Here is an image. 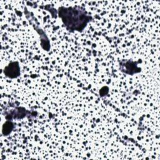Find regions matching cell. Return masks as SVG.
<instances>
[{
	"instance_id": "obj_1",
	"label": "cell",
	"mask_w": 160,
	"mask_h": 160,
	"mask_svg": "<svg viewBox=\"0 0 160 160\" xmlns=\"http://www.w3.org/2000/svg\"><path fill=\"white\" fill-rule=\"evenodd\" d=\"M58 16L71 32H82L93 19L92 16L80 6H60L58 9Z\"/></svg>"
},
{
	"instance_id": "obj_4",
	"label": "cell",
	"mask_w": 160,
	"mask_h": 160,
	"mask_svg": "<svg viewBox=\"0 0 160 160\" xmlns=\"http://www.w3.org/2000/svg\"><path fill=\"white\" fill-rule=\"evenodd\" d=\"M4 74L10 79L18 78L21 74L20 66L18 61H12L9 63L3 69Z\"/></svg>"
},
{
	"instance_id": "obj_3",
	"label": "cell",
	"mask_w": 160,
	"mask_h": 160,
	"mask_svg": "<svg viewBox=\"0 0 160 160\" xmlns=\"http://www.w3.org/2000/svg\"><path fill=\"white\" fill-rule=\"evenodd\" d=\"M120 71L126 74L132 76L141 71V68L138 66L137 62L132 59H122L119 61Z\"/></svg>"
},
{
	"instance_id": "obj_2",
	"label": "cell",
	"mask_w": 160,
	"mask_h": 160,
	"mask_svg": "<svg viewBox=\"0 0 160 160\" xmlns=\"http://www.w3.org/2000/svg\"><path fill=\"white\" fill-rule=\"evenodd\" d=\"M38 115L36 111H30L24 107H16L13 109H11L4 114V117L6 120L16 119L19 120L24 118L36 117Z\"/></svg>"
},
{
	"instance_id": "obj_8",
	"label": "cell",
	"mask_w": 160,
	"mask_h": 160,
	"mask_svg": "<svg viewBox=\"0 0 160 160\" xmlns=\"http://www.w3.org/2000/svg\"><path fill=\"white\" fill-rule=\"evenodd\" d=\"M109 88H108V86H106L102 87V88L100 89L99 91V96H100L101 97H104V96L108 95V94L109 93Z\"/></svg>"
},
{
	"instance_id": "obj_7",
	"label": "cell",
	"mask_w": 160,
	"mask_h": 160,
	"mask_svg": "<svg viewBox=\"0 0 160 160\" xmlns=\"http://www.w3.org/2000/svg\"><path fill=\"white\" fill-rule=\"evenodd\" d=\"M44 8H45L48 11H49V12L51 13V16H52V18H56L57 17L58 14H56V13L53 12V11H54V12H58V10H57V11H56V9H55L54 8H52V6H51L49 5V4L46 5V6L44 7Z\"/></svg>"
},
{
	"instance_id": "obj_6",
	"label": "cell",
	"mask_w": 160,
	"mask_h": 160,
	"mask_svg": "<svg viewBox=\"0 0 160 160\" xmlns=\"http://www.w3.org/2000/svg\"><path fill=\"white\" fill-rule=\"evenodd\" d=\"M14 125L13 122L11 120H6L2 126V134L4 136H9L14 129Z\"/></svg>"
},
{
	"instance_id": "obj_5",
	"label": "cell",
	"mask_w": 160,
	"mask_h": 160,
	"mask_svg": "<svg viewBox=\"0 0 160 160\" xmlns=\"http://www.w3.org/2000/svg\"><path fill=\"white\" fill-rule=\"evenodd\" d=\"M31 22L33 28L34 30L38 33L40 37V44L41 48L46 51H49L51 48V45H50V42L49 40L48 37L47 36L46 32L43 31V29L40 28L38 25H36L35 22H32L31 21H29Z\"/></svg>"
}]
</instances>
